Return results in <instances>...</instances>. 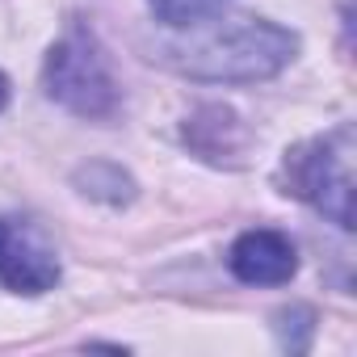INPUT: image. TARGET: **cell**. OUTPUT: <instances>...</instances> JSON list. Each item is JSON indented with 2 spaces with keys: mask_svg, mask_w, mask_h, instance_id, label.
<instances>
[{
  "mask_svg": "<svg viewBox=\"0 0 357 357\" xmlns=\"http://www.w3.org/2000/svg\"><path fill=\"white\" fill-rule=\"evenodd\" d=\"M5 105H9V76L0 72V109H5Z\"/></svg>",
  "mask_w": 357,
  "mask_h": 357,
  "instance_id": "obj_10",
  "label": "cell"
},
{
  "mask_svg": "<svg viewBox=\"0 0 357 357\" xmlns=\"http://www.w3.org/2000/svg\"><path fill=\"white\" fill-rule=\"evenodd\" d=\"M286 194L303 198L311 211L353 231V126H332L294 143L282 160Z\"/></svg>",
  "mask_w": 357,
  "mask_h": 357,
  "instance_id": "obj_3",
  "label": "cell"
},
{
  "mask_svg": "<svg viewBox=\"0 0 357 357\" xmlns=\"http://www.w3.org/2000/svg\"><path fill=\"white\" fill-rule=\"evenodd\" d=\"M76 190L84 198L105 202V206H122V202L135 198L130 172H122L118 164H84V168H76Z\"/></svg>",
  "mask_w": 357,
  "mask_h": 357,
  "instance_id": "obj_7",
  "label": "cell"
},
{
  "mask_svg": "<svg viewBox=\"0 0 357 357\" xmlns=\"http://www.w3.org/2000/svg\"><path fill=\"white\" fill-rule=\"evenodd\" d=\"M181 139L211 164H240V155L248 151V130L240 122L236 109L227 105H202L185 118Z\"/></svg>",
  "mask_w": 357,
  "mask_h": 357,
  "instance_id": "obj_6",
  "label": "cell"
},
{
  "mask_svg": "<svg viewBox=\"0 0 357 357\" xmlns=\"http://www.w3.org/2000/svg\"><path fill=\"white\" fill-rule=\"evenodd\" d=\"M223 5H227V0H147V9L155 13V22H164L172 30H198Z\"/></svg>",
  "mask_w": 357,
  "mask_h": 357,
  "instance_id": "obj_8",
  "label": "cell"
},
{
  "mask_svg": "<svg viewBox=\"0 0 357 357\" xmlns=\"http://www.w3.org/2000/svg\"><path fill=\"white\" fill-rule=\"evenodd\" d=\"M0 286L30 298L59 286V252L38 223L0 215Z\"/></svg>",
  "mask_w": 357,
  "mask_h": 357,
  "instance_id": "obj_4",
  "label": "cell"
},
{
  "mask_svg": "<svg viewBox=\"0 0 357 357\" xmlns=\"http://www.w3.org/2000/svg\"><path fill=\"white\" fill-rule=\"evenodd\" d=\"M298 55V34L269 17H236L211 34H198L190 47H176L168 63L190 80L211 84H257L278 76Z\"/></svg>",
  "mask_w": 357,
  "mask_h": 357,
  "instance_id": "obj_1",
  "label": "cell"
},
{
  "mask_svg": "<svg viewBox=\"0 0 357 357\" xmlns=\"http://www.w3.org/2000/svg\"><path fill=\"white\" fill-rule=\"evenodd\" d=\"M43 89L55 105H63L76 118L109 122L122 109L118 80L109 72V59L89 26H68V34L47 51L43 63Z\"/></svg>",
  "mask_w": 357,
  "mask_h": 357,
  "instance_id": "obj_2",
  "label": "cell"
},
{
  "mask_svg": "<svg viewBox=\"0 0 357 357\" xmlns=\"http://www.w3.org/2000/svg\"><path fill=\"white\" fill-rule=\"evenodd\" d=\"M227 269L244 282V286H286L298 273V252L294 244L273 231V227H252L244 231L231 252H227Z\"/></svg>",
  "mask_w": 357,
  "mask_h": 357,
  "instance_id": "obj_5",
  "label": "cell"
},
{
  "mask_svg": "<svg viewBox=\"0 0 357 357\" xmlns=\"http://www.w3.org/2000/svg\"><path fill=\"white\" fill-rule=\"evenodd\" d=\"M273 332H278V344L286 353H307L311 349V336H315V311L294 303V307H282L273 315Z\"/></svg>",
  "mask_w": 357,
  "mask_h": 357,
  "instance_id": "obj_9",
  "label": "cell"
}]
</instances>
